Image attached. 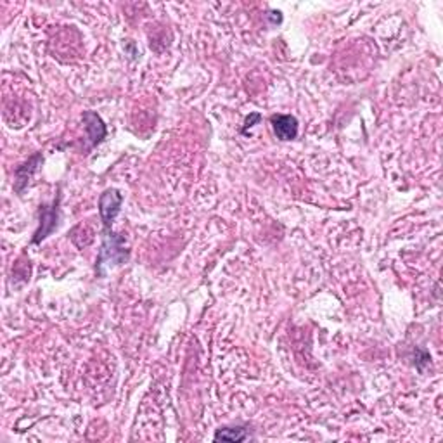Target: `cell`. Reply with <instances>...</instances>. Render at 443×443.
Here are the masks:
<instances>
[{
    "instance_id": "obj_6",
    "label": "cell",
    "mask_w": 443,
    "mask_h": 443,
    "mask_svg": "<svg viewBox=\"0 0 443 443\" xmlns=\"http://www.w3.org/2000/svg\"><path fill=\"white\" fill-rule=\"evenodd\" d=\"M249 435L246 431V428H241V426H236V428H220L218 431L215 433V442H245L248 440Z\"/></svg>"
},
{
    "instance_id": "obj_4",
    "label": "cell",
    "mask_w": 443,
    "mask_h": 443,
    "mask_svg": "<svg viewBox=\"0 0 443 443\" xmlns=\"http://www.w3.org/2000/svg\"><path fill=\"white\" fill-rule=\"evenodd\" d=\"M275 137L281 141H293L298 137V120L291 115H274L272 116Z\"/></svg>"
},
{
    "instance_id": "obj_7",
    "label": "cell",
    "mask_w": 443,
    "mask_h": 443,
    "mask_svg": "<svg viewBox=\"0 0 443 443\" xmlns=\"http://www.w3.org/2000/svg\"><path fill=\"white\" fill-rule=\"evenodd\" d=\"M260 120H262V115H260V113H251V115H249L248 118H246L245 128H242V134H246V132H248V128L255 126V123H258Z\"/></svg>"
},
{
    "instance_id": "obj_2",
    "label": "cell",
    "mask_w": 443,
    "mask_h": 443,
    "mask_svg": "<svg viewBox=\"0 0 443 443\" xmlns=\"http://www.w3.org/2000/svg\"><path fill=\"white\" fill-rule=\"evenodd\" d=\"M59 216H61V209H59V198L52 203L51 206L43 205L40 206V227L38 231L35 232V238H33V242L38 245L43 239L47 238L59 224Z\"/></svg>"
},
{
    "instance_id": "obj_1",
    "label": "cell",
    "mask_w": 443,
    "mask_h": 443,
    "mask_svg": "<svg viewBox=\"0 0 443 443\" xmlns=\"http://www.w3.org/2000/svg\"><path fill=\"white\" fill-rule=\"evenodd\" d=\"M128 260V251L123 246V238L116 236L113 229H104V242L98 258V272L102 274L104 265H120Z\"/></svg>"
},
{
    "instance_id": "obj_5",
    "label": "cell",
    "mask_w": 443,
    "mask_h": 443,
    "mask_svg": "<svg viewBox=\"0 0 443 443\" xmlns=\"http://www.w3.org/2000/svg\"><path fill=\"white\" fill-rule=\"evenodd\" d=\"M83 123H85L87 135L91 146H98L102 139L106 137V125L102 123L101 116L94 111H85L83 113Z\"/></svg>"
},
{
    "instance_id": "obj_3",
    "label": "cell",
    "mask_w": 443,
    "mask_h": 443,
    "mask_svg": "<svg viewBox=\"0 0 443 443\" xmlns=\"http://www.w3.org/2000/svg\"><path fill=\"white\" fill-rule=\"evenodd\" d=\"M123 198L116 189H106L99 198V213L104 229H113V220L120 213Z\"/></svg>"
}]
</instances>
